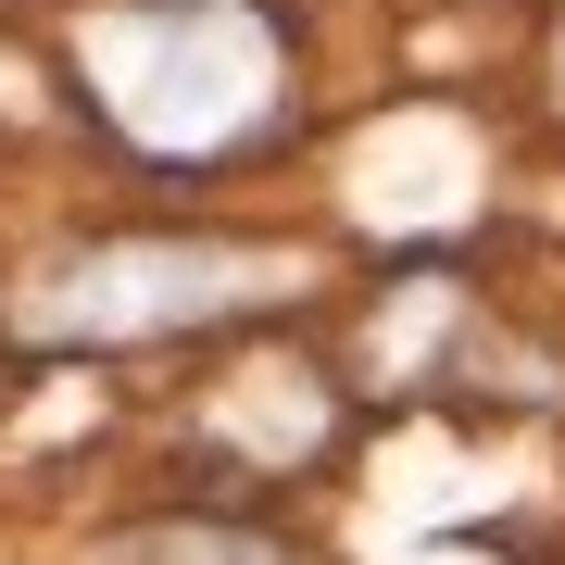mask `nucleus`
Segmentation results:
<instances>
[{
    "label": "nucleus",
    "mask_w": 565,
    "mask_h": 565,
    "mask_svg": "<svg viewBox=\"0 0 565 565\" xmlns=\"http://www.w3.org/2000/svg\"><path fill=\"white\" fill-rule=\"evenodd\" d=\"M88 76L151 151H214L277 102V25L252 0H114L88 25Z\"/></svg>",
    "instance_id": "obj_1"
},
{
    "label": "nucleus",
    "mask_w": 565,
    "mask_h": 565,
    "mask_svg": "<svg viewBox=\"0 0 565 565\" xmlns=\"http://www.w3.org/2000/svg\"><path fill=\"white\" fill-rule=\"evenodd\" d=\"M302 277L289 252H202V239H151V252H102L63 277V302H39V327H102V340H139V327H189V315H239L277 302Z\"/></svg>",
    "instance_id": "obj_2"
}]
</instances>
